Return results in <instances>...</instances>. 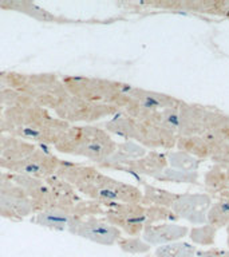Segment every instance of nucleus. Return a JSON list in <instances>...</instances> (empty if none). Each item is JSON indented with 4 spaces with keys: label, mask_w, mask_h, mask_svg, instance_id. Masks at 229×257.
<instances>
[{
    "label": "nucleus",
    "mask_w": 229,
    "mask_h": 257,
    "mask_svg": "<svg viewBox=\"0 0 229 257\" xmlns=\"http://www.w3.org/2000/svg\"><path fill=\"white\" fill-rule=\"evenodd\" d=\"M0 133L7 134V124H6V122H4L3 118H0Z\"/></svg>",
    "instance_id": "e433bc0d"
},
{
    "label": "nucleus",
    "mask_w": 229,
    "mask_h": 257,
    "mask_svg": "<svg viewBox=\"0 0 229 257\" xmlns=\"http://www.w3.org/2000/svg\"><path fill=\"white\" fill-rule=\"evenodd\" d=\"M156 180L164 182H176V184H197L198 173L197 172H182L173 168H166L156 177Z\"/></svg>",
    "instance_id": "c756f323"
},
{
    "label": "nucleus",
    "mask_w": 229,
    "mask_h": 257,
    "mask_svg": "<svg viewBox=\"0 0 229 257\" xmlns=\"http://www.w3.org/2000/svg\"><path fill=\"white\" fill-rule=\"evenodd\" d=\"M204 124L205 130L216 133L217 136L222 137L229 142V115L216 110L205 108Z\"/></svg>",
    "instance_id": "b1692460"
},
{
    "label": "nucleus",
    "mask_w": 229,
    "mask_h": 257,
    "mask_svg": "<svg viewBox=\"0 0 229 257\" xmlns=\"http://www.w3.org/2000/svg\"><path fill=\"white\" fill-rule=\"evenodd\" d=\"M64 87L71 96L96 103L112 104L122 111L128 102L130 84L95 76L67 75L62 78Z\"/></svg>",
    "instance_id": "0eeeda50"
},
{
    "label": "nucleus",
    "mask_w": 229,
    "mask_h": 257,
    "mask_svg": "<svg viewBox=\"0 0 229 257\" xmlns=\"http://www.w3.org/2000/svg\"><path fill=\"white\" fill-rule=\"evenodd\" d=\"M120 111V108L112 104L96 103L71 95H68L54 110L55 115L68 124H91L103 118L114 116Z\"/></svg>",
    "instance_id": "6e6552de"
},
{
    "label": "nucleus",
    "mask_w": 229,
    "mask_h": 257,
    "mask_svg": "<svg viewBox=\"0 0 229 257\" xmlns=\"http://www.w3.org/2000/svg\"><path fill=\"white\" fill-rule=\"evenodd\" d=\"M229 3L222 2H188L182 3V8H188L192 11L205 12V14H214V15H225Z\"/></svg>",
    "instance_id": "7c9ffc66"
},
{
    "label": "nucleus",
    "mask_w": 229,
    "mask_h": 257,
    "mask_svg": "<svg viewBox=\"0 0 229 257\" xmlns=\"http://www.w3.org/2000/svg\"><path fill=\"white\" fill-rule=\"evenodd\" d=\"M146 153H148V150L134 141H124V142L117 144L116 153L106 162L98 165V166L104 169H116L121 165H124L125 162L144 157Z\"/></svg>",
    "instance_id": "aec40b11"
},
{
    "label": "nucleus",
    "mask_w": 229,
    "mask_h": 257,
    "mask_svg": "<svg viewBox=\"0 0 229 257\" xmlns=\"http://www.w3.org/2000/svg\"><path fill=\"white\" fill-rule=\"evenodd\" d=\"M104 208L100 204L91 200L80 201L75 206L67 209H55V210H48V212L36 213L32 217V222L43 226V228L52 229V230H66L75 225L78 221L83 220L86 217L99 216L103 214Z\"/></svg>",
    "instance_id": "1a4fd4ad"
},
{
    "label": "nucleus",
    "mask_w": 229,
    "mask_h": 257,
    "mask_svg": "<svg viewBox=\"0 0 229 257\" xmlns=\"http://www.w3.org/2000/svg\"><path fill=\"white\" fill-rule=\"evenodd\" d=\"M177 220L178 217L172 212V209L164 206H146V225L173 222Z\"/></svg>",
    "instance_id": "2f4dec72"
},
{
    "label": "nucleus",
    "mask_w": 229,
    "mask_h": 257,
    "mask_svg": "<svg viewBox=\"0 0 229 257\" xmlns=\"http://www.w3.org/2000/svg\"><path fill=\"white\" fill-rule=\"evenodd\" d=\"M196 257H229V249L210 248L208 250H197Z\"/></svg>",
    "instance_id": "72a5a7b5"
},
{
    "label": "nucleus",
    "mask_w": 229,
    "mask_h": 257,
    "mask_svg": "<svg viewBox=\"0 0 229 257\" xmlns=\"http://www.w3.org/2000/svg\"><path fill=\"white\" fill-rule=\"evenodd\" d=\"M56 176L67 181L86 200L95 201L104 209L114 204H141L142 201L140 188L116 180L95 166L62 160Z\"/></svg>",
    "instance_id": "f257e3e1"
},
{
    "label": "nucleus",
    "mask_w": 229,
    "mask_h": 257,
    "mask_svg": "<svg viewBox=\"0 0 229 257\" xmlns=\"http://www.w3.org/2000/svg\"><path fill=\"white\" fill-rule=\"evenodd\" d=\"M177 149L181 152H185L190 156L196 157L198 160H206L210 158L209 149L202 140L201 136L192 137H177Z\"/></svg>",
    "instance_id": "5701e85b"
},
{
    "label": "nucleus",
    "mask_w": 229,
    "mask_h": 257,
    "mask_svg": "<svg viewBox=\"0 0 229 257\" xmlns=\"http://www.w3.org/2000/svg\"><path fill=\"white\" fill-rule=\"evenodd\" d=\"M217 230L214 226L209 224H204L201 226H194V228L189 229V238L192 242L201 246H210L214 244L216 241Z\"/></svg>",
    "instance_id": "c85d7f7f"
},
{
    "label": "nucleus",
    "mask_w": 229,
    "mask_h": 257,
    "mask_svg": "<svg viewBox=\"0 0 229 257\" xmlns=\"http://www.w3.org/2000/svg\"><path fill=\"white\" fill-rule=\"evenodd\" d=\"M11 182V174L7 172H4L3 169H0V189L4 188L6 185Z\"/></svg>",
    "instance_id": "f704fd0d"
},
{
    "label": "nucleus",
    "mask_w": 229,
    "mask_h": 257,
    "mask_svg": "<svg viewBox=\"0 0 229 257\" xmlns=\"http://www.w3.org/2000/svg\"><path fill=\"white\" fill-rule=\"evenodd\" d=\"M104 220L128 236H140L146 226V206L142 204H114L104 209Z\"/></svg>",
    "instance_id": "9d476101"
},
{
    "label": "nucleus",
    "mask_w": 229,
    "mask_h": 257,
    "mask_svg": "<svg viewBox=\"0 0 229 257\" xmlns=\"http://www.w3.org/2000/svg\"><path fill=\"white\" fill-rule=\"evenodd\" d=\"M166 168H168L166 154L152 150V152L146 153L144 157L125 162L124 165H121V166L116 169L117 170H124V172L132 173V174H141V176H148L156 178Z\"/></svg>",
    "instance_id": "f3484780"
},
{
    "label": "nucleus",
    "mask_w": 229,
    "mask_h": 257,
    "mask_svg": "<svg viewBox=\"0 0 229 257\" xmlns=\"http://www.w3.org/2000/svg\"><path fill=\"white\" fill-rule=\"evenodd\" d=\"M128 102L122 111L126 115L136 118L141 112L162 111L180 103V99L162 92L149 91L144 88L130 86L128 90Z\"/></svg>",
    "instance_id": "9b49d317"
},
{
    "label": "nucleus",
    "mask_w": 229,
    "mask_h": 257,
    "mask_svg": "<svg viewBox=\"0 0 229 257\" xmlns=\"http://www.w3.org/2000/svg\"><path fill=\"white\" fill-rule=\"evenodd\" d=\"M201 137L208 146L209 154H210V158L213 161L229 157V142L225 141L222 137L217 136L216 133L209 132V130H205L201 134Z\"/></svg>",
    "instance_id": "bb28decb"
},
{
    "label": "nucleus",
    "mask_w": 229,
    "mask_h": 257,
    "mask_svg": "<svg viewBox=\"0 0 229 257\" xmlns=\"http://www.w3.org/2000/svg\"><path fill=\"white\" fill-rule=\"evenodd\" d=\"M3 119L7 124V136L39 146H55L70 127L50 110L30 103L7 107L3 111Z\"/></svg>",
    "instance_id": "f03ea898"
},
{
    "label": "nucleus",
    "mask_w": 229,
    "mask_h": 257,
    "mask_svg": "<svg viewBox=\"0 0 229 257\" xmlns=\"http://www.w3.org/2000/svg\"><path fill=\"white\" fill-rule=\"evenodd\" d=\"M205 186L212 192L220 193L229 189V157L214 160V164L205 174Z\"/></svg>",
    "instance_id": "412c9836"
},
{
    "label": "nucleus",
    "mask_w": 229,
    "mask_h": 257,
    "mask_svg": "<svg viewBox=\"0 0 229 257\" xmlns=\"http://www.w3.org/2000/svg\"><path fill=\"white\" fill-rule=\"evenodd\" d=\"M0 208L4 218L12 221H22L35 214L27 193L12 181L0 189Z\"/></svg>",
    "instance_id": "2eb2a0df"
},
{
    "label": "nucleus",
    "mask_w": 229,
    "mask_h": 257,
    "mask_svg": "<svg viewBox=\"0 0 229 257\" xmlns=\"http://www.w3.org/2000/svg\"><path fill=\"white\" fill-rule=\"evenodd\" d=\"M212 204V197L206 193H184L178 196L170 209L178 218L193 225H204Z\"/></svg>",
    "instance_id": "4468645a"
},
{
    "label": "nucleus",
    "mask_w": 229,
    "mask_h": 257,
    "mask_svg": "<svg viewBox=\"0 0 229 257\" xmlns=\"http://www.w3.org/2000/svg\"><path fill=\"white\" fill-rule=\"evenodd\" d=\"M205 108L180 100L178 104V137L201 136L205 132Z\"/></svg>",
    "instance_id": "a211bd4d"
},
{
    "label": "nucleus",
    "mask_w": 229,
    "mask_h": 257,
    "mask_svg": "<svg viewBox=\"0 0 229 257\" xmlns=\"http://www.w3.org/2000/svg\"><path fill=\"white\" fill-rule=\"evenodd\" d=\"M62 160L46 146L8 136L0 156V169L10 174L47 180L55 176Z\"/></svg>",
    "instance_id": "7ed1b4c3"
},
{
    "label": "nucleus",
    "mask_w": 229,
    "mask_h": 257,
    "mask_svg": "<svg viewBox=\"0 0 229 257\" xmlns=\"http://www.w3.org/2000/svg\"><path fill=\"white\" fill-rule=\"evenodd\" d=\"M7 138H8L7 134L0 133V156H2V153H3L4 146H6V142H7Z\"/></svg>",
    "instance_id": "c9c22d12"
},
{
    "label": "nucleus",
    "mask_w": 229,
    "mask_h": 257,
    "mask_svg": "<svg viewBox=\"0 0 229 257\" xmlns=\"http://www.w3.org/2000/svg\"><path fill=\"white\" fill-rule=\"evenodd\" d=\"M0 217H3V210H2V208H0Z\"/></svg>",
    "instance_id": "58836bf2"
},
{
    "label": "nucleus",
    "mask_w": 229,
    "mask_h": 257,
    "mask_svg": "<svg viewBox=\"0 0 229 257\" xmlns=\"http://www.w3.org/2000/svg\"><path fill=\"white\" fill-rule=\"evenodd\" d=\"M102 127L110 134L121 137L126 141H134L145 149H166L176 148L177 134L169 128L154 124L148 120L134 119L120 111L111 119L104 122Z\"/></svg>",
    "instance_id": "423d86ee"
},
{
    "label": "nucleus",
    "mask_w": 229,
    "mask_h": 257,
    "mask_svg": "<svg viewBox=\"0 0 229 257\" xmlns=\"http://www.w3.org/2000/svg\"><path fill=\"white\" fill-rule=\"evenodd\" d=\"M178 196H180L178 193H172L144 182V192H142L141 204L144 206H164V208L170 209Z\"/></svg>",
    "instance_id": "4be33fe9"
},
{
    "label": "nucleus",
    "mask_w": 229,
    "mask_h": 257,
    "mask_svg": "<svg viewBox=\"0 0 229 257\" xmlns=\"http://www.w3.org/2000/svg\"><path fill=\"white\" fill-rule=\"evenodd\" d=\"M117 144L110 133L94 124H70L54 146L67 156L82 157L100 165L116 153Z\"/></svg>",
    "instance_id": "39448f33"
},
{
    "label": "nucleus",
    "mask_w": 229,
    "mask_h": 257,
    "mask_svg": "<svg viewBox=\"0 0 229 257\" xmlns=\"http://www.w3.org/2000/svg\"><path fill=\"white\" fill-rule=\"evenodd\" d=\"M117 245L120 246L124 252L132 253V254H141V253H146L150 250V245L144 241V238L140 236L137 237H121Z\"/></svg>",
    "instance_id": "473e14b6"
},
{
    "label": "nucleus",
    "mask_w": 229,
    "mask_h": 257,
    "mask_svg": "<svg viewBox=\"0 0 229 257\" xmlns=\"http://www.w3.org/2000/svg\"><path fill=\"white\" fill-rule=\"evenodd\" d=\"M226 230H228V246H229V225L226 226Z\"/></svg>",
    "instance_id": "4c0bfd02"
},
{
    "label": "nucleus",
    "mask_w": 229,
    "mask_h": 257,
    "mask_svg": "<svg viewBox=\"0 0 229 257\" xmlns=\"http://www.w3.org/2000/svg\"><path fill=\"white\" fill-rule=\"evenodd\" d=\"M206 224L212 225L216 229L224 228L229 225V200L218 198L213 202L206 214Z\"/></svg>",
    "instance_id": "393cba45"
},
{
    "label": "nucleus",
    "mask_w": 229,
    "mask_h": 257,
    "mask_svg": "<svg viewBox=\"0 0 229 257\" xmlns=\"http://www.w3.org/2000/svg\"><path fill=\"white\" fill-rule=\"evenodd\" d=\"M11 181L14 184L19 185L20 188L27 193V196L30 197L32 202V206H34L35 214L54 210L58 206V197L48 180L11 174Z\"/></svg>",
    "instance_id": "ddd939ff"
},
{
    "label": "nucleus",
    "mask_w": 229,
    "mask_h": 257,
    "mask_svg": "<svg viewBox=\"0 0 229 257\" xmlns=\"http://www.w3.org/2000/svg\"><path fill=\"white\" fill-rule=\"evenodd\" d=\"M68 232L74 236H79L82 238L95 242V244L104 245V246H111L118 242L122 232L116 228L114 225L98 216L86 217L83 220L78 221L75 225H72L68 229Z\"/></svg>",
    "instance_id": "f8f14e48"
},
{
    "label": "nucleus",
    "mask_w": 229,
    "mask_h": 257,
    "mask_svg": "<svg viewBox=\"0 0 229 257\" xmlns=\"http://www.w3.org/2000/svg\"><path fill=\"white\" fill-rule=\"evenodd\" d=\"M10 88L19 92L32 104L55 110L70 94L55 74H26L16 71L0 72V90Z\"/></svg>",
    "instance_id": "20e7f679"
},
{
    "label": "nucleus",
    "mask_w": 229,
    "mask_h": 257,
    "mask_svg": "<svg viewBox=\"0 0 229 257\" xmlns=\"http://www.w3.org/2000/svg\"><path fill=\"white\" fill-rule=\"evenodd\" d=\"M196 246L188 242H172L161 245L156 250V257H196Z\"/></svg>",
    "instance_id": "cd10ccee"
},
{
    "label": "nucleus",
    "mask_w": 229,
    "mask_h": 257,
    "mask_svg": "<svg viewBox=\"0 0 229 257\" xmlns=\"http://www.w3.org/2000/svg\"><path fill=\"white\" fill-rule=\"evenodd\" d=\"M166 158H168L169 168L182 170V172H197L201 165V160L181 150L169 152Z\"/></svg>",
    "instance_id": "a878e982"
},
{
    "label": "nucleus",
    "mask_w": 229,
    "mask_h": 257,
    "mask_svg": "<svg viewBox=\"0 0 229 257\" xmlns=\"http://www.w3.org/2000/svg\"><path fill=\"white\" fill-rule=\"evenodd\" d=\"M0 8L20 12V14H24V15L30 16V18L39 20V22H44V23H67L66 18L55 15V14L44 10V8H42L38 4L31 3V2L6 0V2H0Z\"/></svg>",
    "instance_id": "6ab92c4d"
},
{
    "label": "nucleus",
    "mask_w": 229,
    "mask_h": 257,
    "mask_svg": "<svg viewBox=\"0 0 229 257\" xmlns=\"http://www.w3.org/2000/svg\"><path fill=\"white\" fill-rule=\"evenodd\" d=\"M189 234L188 226L176 222H161V224L146 225L141 233V237L150 246L152 245H166L177 242Z\"/></svg>",
    "instance_id": "dca6fc26"
}]
</instances>
